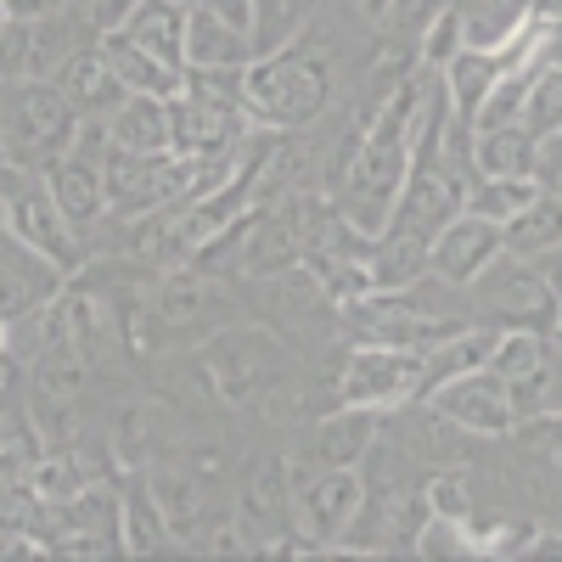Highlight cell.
<instances>
[{"label":"cell","mask_w":562,"mask_h":562,"mask_svg":"<svg viewBox=\"0 0 562 562\" xmlns=\"http://www.w3.org/2000/svg\"><path fill=\"white\" fill-rule=\"evenodd\" d=\"M535 135L524 124H495L473 135V175H529Z\"/></svg>","instance_id":"obj_25"},{"label":"cell","mask_w":562,"mask_h":562,"mask_svg":"<svg viewBox=\"0 0 562 562\" xmlns=\"http://www.w3.org/2000/svg\"><path fill=\"white\" fill-rule=\"evenodd\" d=\"M310 12L315 0H254V18H248V52L270 57L281 45H293L310 34Z\"/></svg>","instance_id":"obj_21"},{"label":"cell","mask_w":562,"mask_h":562,"mask_svg":"<svg viewBox=\"0 0 562 562\" xmlns=\"http://www.w3.org/2000/svg\"><path fill=\"white\" fill-rule=\"evenodd\" d=\"M461 18H456V0H450V12H439L434 23H428V34L416 40V57H422V68H445L456 52H461Z\"/></svg>","instance_id":"obj_31"},{"label":"cell","mask_w":562,"mask_h":562,"mask_svg":"<svg viewBox=\"0 0 562 562\" xmlns=\"http://www.w3.org/2000/svg\"><path fill=\"white\" fill-rule=\"evenodd\" d=\"M12 85V79H7ZM7 85H0V97H7ZM0 169H7V135H0Z\"/></svg>","instance_id":"obj_35"},{"label":"cell","mask_w":562,"mask_h":562,"mask_svg":"<svg viewBox=\"0 0 562 562\" xmlns=\"http://www.w3.org/2000/svg\"><path fill=\"white\" fill-rule=\"evenodd\" d=\"M422 506L434 518H456V524H473V490H467L461 473H434L428 490H422Z\"/></svg>","instance_id":"obj_30"},{"label":"cell","mask_w":562,"mask_h":562,"mask_svg":"<svg viewBox=\"0 0 562 562\" xmlns=\"http://www.w3.org/2000/svg\"><path fill=\"white\" fill-rule=\"evenodd\" d=\"M518 124H524L529 135H551V130L562 124V85H557V63L535 74V85H529V97H524Z\"/></svg>","instance_id":"obj_28"},{"label":"cell","mask_w":562,"mask_h":562,"mask_svg":"<svg viewBox=\"0 0 562 562\" xmlns=\"http://www.w3.org/2000/svg\"><path fill=\"white\" fill-rule=\"evenodd\" d=\"M456 18L473 52H495L529 23V0H456Z\"/></svg>","instance_id":"obj_20"},{"label":"cell","mask_w":562,"mask_h":562,"mask_svg":"<svg viewBox=\"0 0 562 562\" xmlns=\"http://www.w3.org/2000/svg\"><path fill=\"white\" fill-rule=\"evenodd\" d=\"M12 23V12H7V0H0V29H7Z\"/></svg>","instance_id":"obj_38"},{"label":"cell","mask_w":562,"mask_h":562,"mask_svg":"<svg viewBox=\"0 0 562 562\" xmlns=\"http://www.w3.org/2000/svg\"><path fill=\"white\" fill-rule=\"evenodd\" d=\"M428 405L439 422H450V428H461V434H473V439H506L512 434V405H506V383L495 378L490 366H479V371H467V378H450V383H439L428 400Z\"/></svg>","instance_id":"obj_8"},{"label":"cell","mask_w":562,"mask_h":562,"mask_svg":"<svg viewBox=\"0 0 562 562\" xmlns=\"http://www.w3.org/2000/svg\"><path fill=\"white\" fill-rule=\"evenodd\" d=\"M130 7H135V0H85V12H90V23H97L102 34H108V29H119Z\"/></svg>","instance_id":"obj_33"},{"label":"cell","mask_w":562,"mask_h":562,"mask_svg":"<svg viewBox=\"0 0 562 562\" xmlns=\"http://www.w3.org/2000/svg\"><path fill=\"white\" fill-rule=\"evenodd\" d=\"M52 7H68V0H7L12 18H40V12H52Z\"/></svg>","instance_id":"obj_34"},{"label":"cell","mask_w":562,"mask_h":562,"mask_svg":"<svg viewBox=\"0 0 562 562\" xmlns=\"http://www.w3.org/2000/svg\"><path fill=\"white\" fill-rule=\"evenodd\" d=\"M490 344H495V333H484V326H461V333L439 338L428 355H422V389H416V405L428 400L439 383H450V378H467V371L490 366Z\"/></svg>","instance_id":"obj_18"},{"label":"cell","mask_w":562,"mask_h":562,"mask_svg":"<svg viewBox=\"0 0 562 562\" xmlns=\"http://www.w3.org/2000/svg\"><path fill=\"white\" fill-rule=\"evenodd\" d=\"M97 23H90L85 0H68V7H52L40 18H23V79H52L79 45H97Z\"/></svg>","instance_id":"obj_12"},{"label":"cell","mask_w":562,"mask_h":562,"mask_svg":"<svg viewBox=\"0 0 562 562\" xmlns=\"http://www.w3.org/2000/svg\"><path fill=\"white\" fill-rule=\"evenodd\" d=\"M535 198H540V186L529 175H473V180H467V192H461V209L479 214V220L506 225L512 214L529 209Z\"/></svg>","instance_id":"obj_24"},{"label":"cell","mask_w":562,"mask_h":562,"mask_svg":"<svg viewBox=\"0 0 562 562\" xmlns=\"http://www.w3.org/2000/svg\"><path fill=\"white\" fill-rule=\"evenodd\" d=\"M360 7H366L371 18H378V12H383V0H360Z\"/></svg>","instance_id":"obj_37"},{"label":"cell","mask_w":562,"mask_h":562,"mask_svg":"<svg viewBox=\"0 0 562 562\" xmlns=\"http://www.w3.org/2000/svg\"><path fill=\"white\" fill-rule=\"evenodd\" d=\"M439 12H450V0H383L378 18H383V29H389L394 40H411V45H416Z\"/></svg>","instance_id":"obj_29"},{"label":"cell","mask_w":562,"mask_h":562,"mask_svg":"<svg viewBox=\"0 0 562 562\" xmlns=\"http://www.w3.org/2000/svg\"><path fill=\"white\" fill-rule=\"evenodd\" d=\"M97 52L108 57V68L119 74V85L130 90V97H180V68H169V63H158L153 52H140L135 40H124L119 29H108V34H97Z\"/></svg>","instance_id":"obj_15"},{"label":"cell","mask_w":562,"mask_h":562,"mask_svg":"<svg viewBox=\"0 0 562 562\" xmlns=\"http://www.w3.org/2000/svg\"><path fill=\"white\" fill-rule=\"evenodd\" d=\"M326 102H333V63L321 45H310V34L243 68V113L265 130H304Z\"/></svg>","instance_id":"obj_1"},{"label":"cell","mask_w":562,"mask_h":562,"mask_svg":"<svg viewBox=\"0 0 562 562\" xmlns=\"http://www.w3.org/2000/svg\"><path fill=\"white\" fill-rule=\"evenodd\" d=\"M416 389H422V355L416 349H389V344L349 349L344 378H338L344 405H371L383 416H394L400 405H416Z\"/></svg>","instance_id":"obj_7"},{"label":"cell","mask_w":562,"mask_h":562,"mask_svg":"<svg viewBox=\"0 0 562 562\" xmlns=\"http://www.w3.org/2000/svg\"><path fill=\"white\" fill-rule=\"evenodd\" d=\"M360 506H366V473L360 467L315 461L310 473H293V529L321 551H338L349 540V529L360 524Z\"/></svg>","instance_id":"obj_5"},{"label":"cell","mask_w":562,"mask_h":562,"mask_svg":"<svg viewBox=\"0 0 562 562\" xmlns=\"http://www.w3.org/2000/svg\"><path fill=\"white\" fill-rule=\"evenodd\" d=\"M119 546L135 551V557L175 546V540H169V524H164V512H158V501H153V490H147V479H135V484L119 495Z\"/></svg>","instance_id":"obj_23"},{"label":"cell","mask_w":562,"mask_h":562,"mask_svg":"<svg viewBox=\"0 0 562 562\" xmlns=\"http://www.w3.org/2000/svg\"><path fill=\"white\" fill-rule=\"evenodd\" d=\"M0 225H7L23 248H34L40 259H52L63 276H79V265H85V237L68 225V214L57 209L45 175L0 169Z\"/></svg>","instance_id":"obj_3"},{"label":"cell","mask_w":562,"mask_h":562,"mask_svg":"<svg viewBox=\"0 0 562 562\" xmlns=\"http://www.w3.org/2000/svg\"><path fill=\"white\" fill-rule=\"evenodd\" d=\"M108 135H113V147H130V153H169V102L124 97L108 113Z\"/></svg>","instance_id":"obj_19"},{"label":"cell","mask_w":562,"mask_h":562,"mask_svg":"<svg viewBox=\"0 0 562 562\" xmlns=\"http://www.w3.org/2000/svg\"><path fill=\"white\" fill-rule=\"evenodd\" d=\"M192 7L214 12L220 23H231V29H243V34H248V18H254V0H192Z\"/></svg>","instance_id":"obj_32"},{"label":"cell","mask_w":562,"mask_h":562,"mask_svg":"<svg viewBox=\"0 0 562 562\" xmlns=\"http://www.w3.org/2000/svg\"><path fill=\"white\" fill-rule=\"evenodd\" d=\"M557 192H540L529 209H518L506 225H501V254L506 259H540V254H557Z\"/></svg>","instance_id":"obj_22"},{"label":"cell","mask_w":562,"mask_h":562,"mask_svg":"<svg viewBox=\"0 0 562 562\" xmlns=\"http://www.w3.org/2000/svg\"><path fill=\"white\" fill-rule=\"evenodd\" d=\"M180 63H186V68H248L254 52H248V34H243V29L220 23V18L203 12V7H186Z\"/></svg>","instance_id":"obj_16"},{"label":"cell","mask_w":562,"mask_h":562,"mask_svg":"<svg viewBox=\"0 0 562 562\" xmlns=\"http://www.w3.org/2000/svg\"><path fill=\"white\" fill-rule=\"evenodd\" d=\"M79 113L57 90V79H12L0 97V135H7V169L45 175L74 140Z\"/></svg>","instance_id":"obj_2"},{"label":"cell","mask_w":562,"mask_h":562,"mask_svg":"<svg viewBox=\"0 0 562 562\" xmlns=\"http://www.w3.org/2000/svg\"><path fill=\"white\" fill-rule=\"evenodd\" d=\"M52 79H57V90L68 97V108H74L79 119H108V113L130 97V90L119 85V74L108 68V57L97 52V45H79V52H74Z\"/></svg>","instance_id":"obj_13"},{"label":"cell","mask_w":562,"mask_h":562,"mask_svg":"<svg viewBox=\"0 0 562 562\" xmlns=\"http://www.w3.org/2000/svg\"><path fill=\"white\" fill-rule=\"evenodd\" d=\"M7 338H12V326H7V321H0V355H7Z\"/></svg>","instance_id":"obj_36"},{"label":"cell","mask_w":562,"mask_h":562,"mask_svg":"<svg viewBox=\"0 0 562 562\" xmlns=\"http://www.w3.org/2000/svg\"><path fill=\"white\" fill-rule=\"evenodd\" d=\"M237 529L248 535L254 551H270L281 535H293V467L281 456H265L254 473L243 479Z\"/></svg>","instance_id":"obj_9"},{"label":"cell","mask_w":562,"mask_h":562,"mask_svg":"<svg viewBox=\"0 0 562 562\" xmlns=\"http://www.w3.org/2000/svg\"><path fill=\"white\" fill-rule=\"evenodd\" d=\"M506 383V405H512V428L535 416H557V360L540 371H524V378H501Z\"/></svg>","instance_id":"obj_27"},{"label":"cell","mask_w":562,"mask_h":562,"mask_svg":"<svg viewBox=\"0 0 562 562\" xmlns=\"http://www.w3.org/2000/svg\"><path fill=\"white\" fill-rule=\"evenodd\" d=\"M383 422L389 416L371 411V405H338L315 428V461H326V467H360L371 456V445H378Z\"/></svg>","instance_id":"obj_14"},{"label":"cell","mask_w":562,"mask_h":562,"mask_svg":"<svg viewBox=\"0 0 562 562\" xmlns=\"http://www.w3.org/2000/svg\"><path fill=\"white\" fill-rule=\"evenodd\" d=\"M124 40H135L140 52H153L158 63L169 68H186L180 63V45H186V0H135L119 23Z\"/></svg>","instance_id":"obj_17"},{"label":"cell","mask_w":562,"mask_h":562,"mask_svg":"<svg viewBox=\"0 0 562 562\" xmlns=\"http://www.w3.org/2000/svg\"><path fill=\"white\" fill-rule=\"evenodd\" d=\"M551 349H557L551 333H535V326H506V333H495V344H490V371H495V378H524V371H540V366L557 360Z\"/></svg>","instance_id":"obj_26"},{"label":"cell","mask_w":562,"mask_h":562,"mask_svg":"<svg viewBox=\"0 0 562 562\" xmlns=\"http://www.w3.org/2000/svg\"><path fill=\"white\" fill-rule=\"evenodd\" d=\"M506 259L501 254V225L495 220H479V214H450L439 231H434V243H428V270L439 281H450V288H473V281Z\"/></svg>","instance_id":"obj_10"},{"label":"cell","mask_w":562,"mask_h":562,"mask_svg":"<svg viewBox=\"0 0 562 562\" xmlns=\"http://www.w3.org/2000/svg\"><path fill=\"white\" fill-rule=\"evenodd\" d=\"M102 180H108V214H119V220H140V214L175 209V203L186 198V158H175V153H130V147H108Z\"/></svg>","instance_id":"obj_6"},{"label":"cell","mask_w":562,"mask_h":562,"mask_svg":"<svg viewBox=\"0 0 562 562\" xmlns=\"http://www.w3.org/2000/svg\"><path fill=\"white\" fill-rule=\"evenodd\" d=\"M281 371H288V355H281V344L270 333H259V326H225V333H214L198 349L203 389L214 400H231V405L265 394Z\"/></svg>","instance_id":"obj_4"},{"label":"cell","mask_w":562,"mask_h":562,"mask_svg":"<svg viewBox=\"0 0 562 562\" xmlns=\"http://www.w3.org/2000/svg\"><path fill=\"white\" fill-rule=\"evenodd\" d=\"M243 135H248V113H243V108L192 97V90L169 97V153H175V158H214V153H231Z\"/></svg>","instance_id":"obj_11"}]
</instances>
